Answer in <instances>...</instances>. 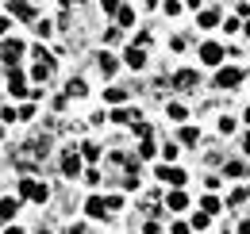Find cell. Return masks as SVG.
Segmentation results:
<instances>
[{
    "label": "cell",
    "mask_w": 250,
    "mask_h": 234,
    "mask_svg": "<svg viewBox=\"0 0 250 234\" xmlns=\"http://www.w3.org/2000/svg\"><path fill=\"white\" fill-rule=\"evenodd\" d=\"M8 12H12L16 20H27V23H39V20H35V4H31V0H8Z\"/></svg>",
    "instance_id": "obj_3"
},
{
    "label": "cell",
    "mask_w": 250,
    "mask_h": 234,
    "mask_svg": "<svg viewBox=\"0 0 250 234\" xmlns=\"http://www.w3.org/2000/svg\"><path fill=\"white\" fill-rule=\"evenodd\" d=\"M20 54H23V42H20V39H8V42H0V58L8 61V65H20Z\"/></svg>",
    "instance_id": "obj_4"
},
{
    "label": "cell",
    "mask_w": 250,
    "mask_h": 234,
    "mask_svg": "<svg viewBox=\"0 0 250 234\" xmlns=\"http://www.w3.org/2000/svg\"><path fill=\"white\" fill-rule=\"evenodd\" d=\"M8 92H12V96H23V92H27V77H23L20 65H8Z\"/></svg>",
    "instance_id": "obj_2"
},
{
    "label": "cell",
    "mask_w": 250,
    "mask_h": 234,
    "mask_svg": "<svg viewBox=\"0 0 250 234\" xmlns=\"http://www.w3.org/2000/svg\"><path fill=\"white\" fill-rule=\"evenodd\" d=\"M85 92H89V85H85L81 77H73V81L65 85V96H85Z\"/></svg>",
    "instance_id": "obj_15"
},
{
    "label": "cell",
    "mask_w": 250,
    "mask_h": 234,
    "mask_svg": "<svg viewBox=\"0 0 250 234\" xmlns=\"http://www.w3.org/2000/svg\"><path fill=\"white\" fill-rule=\"evenodd\" d=\"M158 180H166V184L181 188V184H185V173H181V169H173V165H169V169H166V165H158Z\"/></svg>",
    "instance_id": "obj_8"
},
{
    "label": "cell",
    "mask_w": 250,
    "mask_h": 234,
    "mask_svg": "<svg viewBox=\"0 0 250 234\" xmlns=\"http://www.w3.org/2000/svg\"><path fill=\"white\" fill-rule=\"evenodd\" d=\"M243 173H247L243 161H227V176H243Z\"/></svg>",
    "instance_id": "obj_23"
},
{
    "label": "cell",
    "mask_w": 250,
    "mask_h": 234,
    "mask_svg": "<svg viewBox=\"0 0 250 234\" xmlns=\"http://www.w3.org/2000/svg\"><path fill=\"white\" fill-rule=\"evenodd\" d=\"M196 23H200V27H216V23H219V12H200Z\"/></svg>",
    "instance_id": "obj_18"
},
{
    "label": "cell",
    "mask_w": 250,
    "mask_h": 234,
    "mask_svg": "<svg viewBox=\"0 0 250 234\" xmlns=\"http://www.w3.org/2000/svg\"><path fill=\"white\" fill-rule=\"evenodd\" d=\"M135 135L139 138H150V123H135Z\"/></svg>",
    "instance_id": "obj_28"
},
{
    "label": "cell",
    "mask_w": 250,
    "mask_h": 234,
    "mask_svg": "<svg viewBox=\"0 0 250 234\" xmlns=\"http://www.w3.org/2000/svg\"><path fill=\"white\" fill-rule=\"evenodd\" d=\"M166 116H169V119H177V123H181V119H185V108H181V104H169V108H166Z\"/></svg>",
    "instance_id": "obj_22"
},
{
    "label": "cell",
    "mask_w": 250,
    "mask_h": 234,
    "mask_svg": "<svg viewBox=\"0 0 250 234\" xmlns=\"http://www.w3.org/2000/svg\"><path fill=\"white\" fill-rule=\"evenodd\" d=\"M112 119H116V123H135V119H139V112H127V108H116V112H112Z\"/></svg>",
    "instance_id": "obj_17"
},
{
    "label": "cell",
    "mask_w": 250,
    "mask_h": 234,
    "mask_svg": "<svg viewBox=\"0 0 250 234\" xmlns=\"http://www.w3.org/2000/svg\"><path fill=\"white\" fill-rule=\"evenodd\" d=\"M200 61H204V65H219V61H223V46H219V42H204V46H200Z\"/></svg>",
    "instance_id": "obj_5"
},
{
    "label": "cell",
    "mask_w": 250,
    "mask_h": 234,
    "mask_svg": "<svg viewBox=\"0 0 250 234\" xmlns=\"http://www.w3.org/2000/svg\"><path fill=\"white\" fill-rule=\"evenodd\" d=\"M247 123H250V108H247Z\"/></svg>",
    "instance_id": "obj_37"
},
{
    "label": "cell",
    "mask_w": 250,
    "mask_h": 234,
    "mask_svg": "<svg viewBox=\"0 0 250 234\" xmlns=\"http://www.w3.org/2000/svg\"><path fill=\"white\" fill-rule=\"evenodd\" d=\"M243 150H247V154H250V135H247V138H243Z\"/></svg>",
    "instance_id": "obj_35"
},
{
    "label": "cell",
    "mask_w": 250,
    "mask_h": 234,
    "mask_svg": "<svg viewBox=\"0 0 250 234\" xmlns=\"http://www.w3.org/2000/svg\"><path fill=\"white\" fill-rule=\"evenodd\" d=\"M173 88L192 92V88H196V69H177V73H173Z\"/></svg>",
    "instance_id": "obj_6"
},
{
    "label": "cell",
    "mask_w": 250,
    "mask_h": 234,
    "mask_svg": "<svg viewBox=\"0 0 250 234\" xmlns=\"http://www.w3.org/2000/svg\"><path fill=\"white\" fill-rule=\"evenodd\" d=\"M100 73H104V77L116 73V58H112V54H100Z\"/></svg>",
    "instance_id": "obj_19"
},
{
    "label": "cell",
    "mask_w": 250,
    "mask_h": 234,
    "mask_svg": "<svg viewBox=\"0 0 250 234\" xmlns=\"http://www.w3.org/2000/svg\"><path fill=\"white\" fill-rule=\"evenodd\" d=\"M247 35H250V23H247Z\"/></svg>",
    "instance_id": "obj_38"
},
{
    "label": "cell",
    "mask_w": 250,
    "mask_h": 234,
    "mask_svg": "<svg viewBox=\"0 0 250 234\" xmlns=\"http://www.w3.org/2000/svg\"><path fill=\"white\" fill-rule=\"evenodd\" d=\"M143 4H158V0H143Z\"/></svg>",
    "instance_id": "obj_36"
},
{
    "label": "cell",
    "mask_w": 250,
    "mask_h": 234,
    "mask_svg": "<svg viewBox=\"0 0 250 234\" xmlns=\"http://www.w3.org/2000/svg\"><path fill=\"white\" fill-rule=\"evenodd\" d=\"M65 234H81V227H77V223H73V227H65Z\"/></svg>",
    "instance_id": "obj_32"
},
{
    "label": "cell",
    "mask_w": 250,
    "mask_h": 234,
    "mask_svg": "<svg viewBox=\"0 0 250 234\" xmlns=\"http://www.w3.org/2000/svg\"><path fill=\"white\" fill-rule=\"evenodd\" d=\"M16 211H20V200H16V196H4V200H0V219H12Z\"/></svg>",
    "instance_id": "obj_12"
},
{
    "label": "cell",
    "mask_w": 250,
    "mask_h": 234,
    "mask_svg": "<svg viewBox=\"0 0 250 234\" xmlns=\"http://www.w3.org/2000/svg\"><path fill=\"white\" fill-rule=\"evenodd\" d=\"M124 61L131 65V69H143V65H146V54H143V46H127Z\"/></svg>",
    "instance_id": "obj_10"
},
{
    "label": "cell",
    "mask_w": 250,
    "mask_h": 234,
    "mask_svg": "<svg viewBox=\"0 0 250 234\" xmlns=\"http://www.w3.org/2000/svg\"><path fill=\"white\" fill-rule=\"evenodd\" d=\"M196 138H200L196 127H181V146H196Z\"/></svg>",
    "instance_id": "obj_16"
},
{
    "label": "cell",
    "mask_w": 250,
    "mask_h": 234,
    "mask_svg": "<svg viewBox=\"0 0 250 234\" xmlns=\"http://www.w3.org/2000/svg\"><path fill=\"white\" fill-rule=\"evenodd\" d=\"M104 100L120 108V104H124V100H127V88H104Z\"/></svg>",
    "instance_id": "obj_14"
},
{
    "label": "cell",
    "mask_w": 250,
    "mask_h": 234,
    "mask_svg": "<svg viewBox=\"0 0 250 234\" xmlns=\"http://www.w3.org/2000/svg\"><path fill=\"white\" fill-rule=\"evenodd\" d=\"M200 207H204L208 215H216V211H219V200H216V196H204V200H200Z\"/></svg>",
    "instance_id": "obj_21"
},
{
    "label": "cell",
    "mask_w": 250,
    "mask_h": 234,
    "mask_svg": "<svg viewBox=\"0 0 250 234\" xmlns=\"http://www.w3.org/2000/svg\"><path fill=\"white\" fill-rule=\"evenodd\" d=\"M235 85H243V69H219L216 88H235Z\"/></svg>",
    "instance_id": "obj_7"
},
{
    "label": "cell",
    "mask_w": 250,
    "mask_h": 234,
    "mask_svg": "<svg viewBox=\"0 0 250 234\" xmlns=\"http://www.w3.org/2000/svg\"><path fill=\"white\" fill-rule=\"evenodd\" d=\"M4 234H23V231H20V227H8V231H4Z\"/></svg>",
    "instance_id": "obj_34"
},
{
    "label": "cell",
    "mask_w": 250,
    "mask_h": 234,
    "mask_svg": "<svg viewBox=\"0 0 250 234\" xmlns=\"http://www.w3.org/2000/svg\"><path fill=\"white\" fill-rule=\"evenodd\" d=\"M81 157H89V161H96V157H100V150H96L93 142H85V146H81Z\"/></svg>",
    "instance_id": "obj_25"
},
{
    "label": "cell",
    "mask_w": 250,
    "mask_h": 234,
    "mask_svg": "<svg viewBox=\"0 0 250 234\" xmlns=\"http://www.w3.org/2000/svg\"><path fill=\"white\" fill-rule=\"evenodd\" d=\"M8 27H12V23H8L4 16H0V35H8Z\"/></svg>",
    "instance_id": "obj_31"
},
{
    "label": "cell",
    "mask_w": 250,
    "mask_h": 234,
    "mask_svg": "<svg viewBox=\"0 0 250 234\" xmlns=\"http://www.w3.org/2000/svg\"><path fill=\"white\" fill-rule=\"evenodd\" d=\"M85 211H89V219H104V215H108V200L89 196V200H85Z\"/></svg>",
    "instance_id": "obj_9"
},
{
    "label": "cell",
    "mask_w": 250,
    "mask_h": 234,
    "mask_svg": "<svg viewBox=\"0 0 250 234\" xmlns=\"http://www.w3.org/2000/svg\"><path fill=\"white\" fill-rule=\"evenodd\" d=\"M104 4V12H120V0H100Z\"/></svg>",
    "instance_id": "obj_29"
},
{
    "label": "cell",
    "mask_w": 250,
    "mask_h": 234,
    "mask_svg": "<svg viewBox=\"0 0 250 234\" xmlns=\"http://www.w3.org/2000/svg\"><path fill=\"white\" fill-rule=\"evenodd\" d=\"M50 31H54V27H50L46 20H39V23H35V35H42V39H50Z\"/></svg>",
    "instance_id": "obj_27"
},
{
    "label": "cell",
    "mask_w": 250,
    "mask_h": 234,
    "mask_svg": "<svg viewBox=\"0 0 250 234\" xmlns=\"http://www.w3.org/2000/svg\"><path fill=\"white\" fill-rule=\"evenodd\" d=\"M239 234H250V219H247V223H243V227H239Z\"/></svg>",
    "instance_id": "obj_33"
},
{
    "label": "cell",
    "mask_w": 250,
    "mask_h": 234,
    "mask_svg": "<svg viewBox=\"0 0 250 234\" xmlns=\"http://www.w3.org/2000/svg\"><path fill=\"white\" fill-rule=\"evenodd\" d=\"M158 150H154V142L150 138H143V146H139V157H154Z\"/></svg>",
    "instance_id": "obj_24"
},
{
    "label": "cell",
    "mask_w": 250,
    "mask_h": 234,
    "mask_svg": "<svg viewBox=\"0 0 250 234\" xmlns=\"http://www.w3.org/2000/svg\"><path fill=\"white\" fill-rule=\"evenodd\" d=\"M173 234H188V227L185 223H173Z\"/></svg>",
    "instance_id": "obj_30"
},
{
    "label": "cell",
    "mask_w": 250,
    "mask_h": 234,
    "mask_svg": "<svg viewBox=\"0 0 250 234\" xmlns=\"http://www.w3.org/2000/svg\"><path fill=\"white\" fill-rule=\"evenodd\" d=\"M116 16H120V23H124V27H131V23H135V8H120Z\"/></svg>",
    "instance_id": "obj_20"
},
{
    "label": "cell",
    "mask_w": 250,
    "mask_h": 234,
    "mask_svg": "<svg viewBox=\"0 0 250 234\" xmlns=\"http://www.w3.org/2000/svg\"><path fill=\"white\" fill-rule=\"evenodd\" d=\"M208 219H212V215H208V211H200V215H192V227H196V231H204V227H208Z\"/></svg>",
    "instance_id": "obj_26"
},
{
    "label": "cell",
    "mask_w": 250,
    "mask_h": 234,
    "mask_svg": "<svg viewBox=\"0 0 250 234\" xmlns=\"http://www.w3.org/2000/svg\"><path fill=\"white\" fill-rule=\"evenodd\" d=\"M62 173L65 176H77V173H81V157H77V154H65V157H62Z\"/></svg>",
    "instance_id": "obj_11"
},
{
    "label": "cell",
    "mask_w": 250,
    "mask_h": 234,
    "mask_svg": "<svg viewBox=\"0 0 250 234\" xmlns=\"http://www.w3.org/2000/svg\"><path fill=\"white\" fill-rule=\"evenodd\" d=\"M20 200H35V204H46V200H50V188H46V184H39L35 176H23V180H20Z\"/></svg>",
    "instance_id": "obj_1"
},
{
    "label": "cell",
    "mask_w": 250,
    "mask_h": 234,
    "mask_svg": "<svg viewBox=\"0 0 250 234\" xmlns=\"http://www.w3.org/2000/svg\"><path fill=\"white\" fill-rule=\"evenodd\" d=\"M166 207H169V211H181V207H188V196H185V192H169Z\"/></svg>",
    "instance_id": "obj_13"
}]
</instances>
